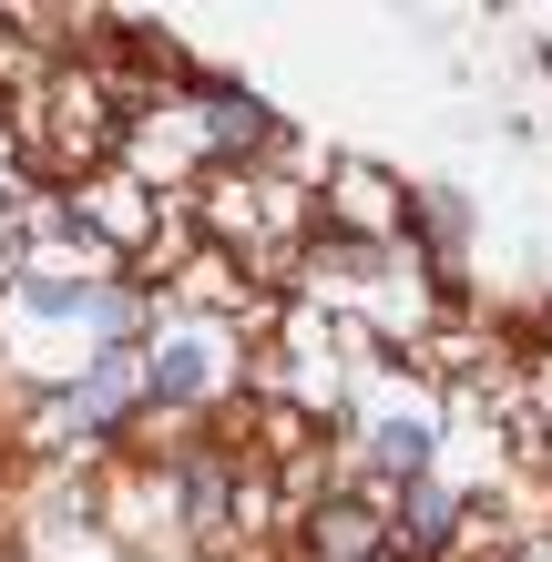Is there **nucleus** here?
Here are the masks:
<instances>
[{"label": "nucleus", "instance_id": "nucleus-1", "mask_svg": "<svg viewBox=\"0 0 552 562\" xmlns=\"http://www.w3.org/2000/svg\"><path fill=\"white\" fill-rule=\"evenodd\" d=\"M154 409V389H144V348H92L82 358V379L61 389V429L72 440H123Z\"/></svg>", "mask_w": 552, "mask_h": 562}, {"label": "nucleus", "instance_id": "nucleus-2", "mask_svg": "<svg viewBox=\"0 0 552 562\" xmlns=\"http://www.w3.org/2000/svg\"><path fill=\"white\" fill-rule=\"evenodd\" d=\"M215 379H225V338L215 327H154L144 338V389H154V409H194V400H215Z\"/></svg>", "mask_w": 552, "mask_h": 562}, {"label": "nucleus", "instance_id": "nucleus-3", "mask_svg": "<svg viewBox=\"0 0 552 562\" xmlns=\"http://www.w3.org/2000/svg\"><path fill=\"white\" fill-rule=\"evenodd\" d=\"M236 481H246L236 450H184L174 460V502H184V532L194 542H225V532H236Z\"/></svg>", "mask_w": 552, "mask_h": 562}, {"label": "nucleus", "instance_id": "nucleus-4", "mask_svg": "<svg viewBox=\"0 0 552 562\" xmlns=\"http://www.w3.org/2000/svg\"><path fill=\"white\" fill-rule=\"evenodd\" d=\"M307 562H388V521L359 491H328V502L307 512Z\"/></svg>", "mask_w": 552, "mask_h": 562}, {"label": "nucleus", "instance_id": "nucleus-5", "mask_svg": "<svg viewBox=\"0 0 552 562\" xmlns=\"http://www.w3.org/2000/svg\"><path fill=\"white\" fill-rule=\"evenodd\" d=\"M184 92L205 103V144H225V154H256L277 134V113L256 103V92H236V82H215V72H184Z\"/></svg>", "mask_w": 552, "mask_h": 562}, {"label": "nucleus", "instance_id": "nucleus-6", "mask_svg": "<svg viewBox=\"0 0 552 562\" xmlns=\"http://www.w3.org/2000/svg\"><path fill=\"white\" fill-rule=\"evenodd\" d=\"M450 521H461V502H450L440 481H409V491H399V512H388V552L430 562V552H450Z\"/></svg>", "mask_w": 552, "mask_h": 562}, {"label": "nucleus", "instance_id": "nucleus-7", "mask_svg": "<svg viewBox=\"0 0 552 562\" xmlns=\"http://www.w3.org/2000/svg\"><path fill=\"white\" fill-rule=\"evenodd\" d=\"M369 460L388 481H430V419H388L379 440H369Z\"/></svg>", "mask_w": 552, "mask_h": 562}]
</instances>
